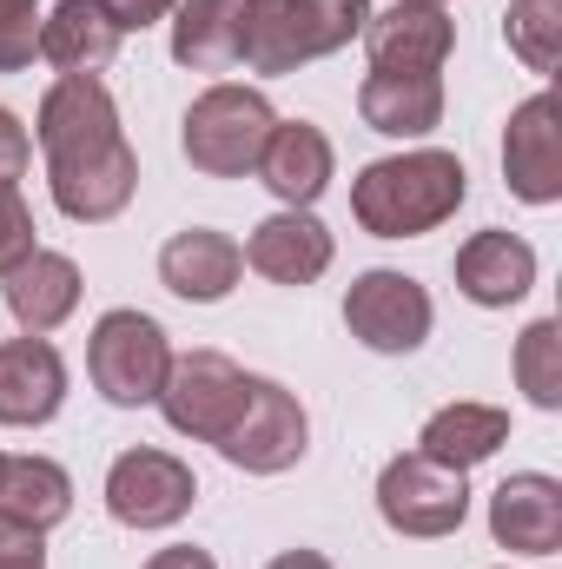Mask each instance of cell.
I'll use <instances>...</instances> for the list:
<instances>
[{"mask_svg": "<svg viewBox=\"0 0 562 569\" xmlns=\"http://www.w3.org/2000/svg\"><path fill=\"white\" fill-rule=\"evenodd\" d=\"M120 27L107 20L100 0H60L47 20H40V60H53L60 73H93L120 53Z\"/></svg>", "mask_w": 562, "mask_h": 569, "instance_id": "cell-22", "label": "cell"}, {"mask_svg": "<svg viewBox=\"0 0 562 569\" xmlns=\"http://www.w3.org/2000/svg\"><path fill=\"white\" fill-rule=\"evenodd\" d=\"M404 7H443V0H404Z\"/></svg>", "mask_w": 562, "mask_h": 569, "instance_id": "cell-34", "label": "cell"}, {"mask_svg": "<svg viewBox=\"0 0 562 569\" xmlns=\"http://www.w3.org/2000/svg\"><path fill=\"white\" fill-rule=\"evenodd\" d=\"M245 385H252V371H239L225 351H185V358H172V371L159 385V411L179 437L219 443L245 405Z\"/></svg>", "mask_w": 562, "mask_h": 569, "instance_id": "cell-7", "label": "cell"}, {"mask_svg": "<svg viewBox=\"0 0 562 569\" xmlns=\"http://www.w3.org/2000/svg\"><path fill=\"white\" fill-rule=\"evenodd\" d=\"M145 569H219V563H212L205 550H192V543H172V550H159Z\"/></svg>", "mask_w": 562, "mask_h": 569, "instance_id": "cell-32", "label": "cell"}, {"mask_svg": "<svg viewBox=\"0 0 562 569\" xmlns=\"http://www.w3.org/2000/svg\"><path fill=\"white\" fill-rule=\"evenodd\" d=\"M490 537L516 557H556L562 550V483L543 470H516L490 497Z\"/></svg>", "mask_w": 562, "mask_h": 569, "instance_id": "cell-13", "label": "cell"}, {"mask_svg": "<svg viewBox=\"0 0 562 569\" xmlns=\"http://www.w3.org/2000/svg\"><path fill=\"white\" fill-rule=\"evenodd\" d=\"M259 172L291 212H311L324 199V186H331V140L311 120H279L265 152H259Z\"/></svg>", "mask_w": 562, "mask_h": 569, "instance_id": "cell-21", "label": "cell"}, {"mask_svg": "<svg viewBox=\"0 0 562 569\" xmlns=\"http://www.w3.org/2000/svg\"><path fill=\"white\" fill-rule=\"evenodd\" d=\"M192 503H199V483L172 450L140 443V450H120L113 470H107V510L127 530H172Z\"/></svg>", "mask_w": 562, "mask_h": 569, "instance_id": "cell-10", "label": "cell"}, {"mask_svg": "<svg viewBox=\"0 0 562 569\" xmlns=\"http://www.w3.org/2000/svg\"><path fill=\"white\" fill-rule=\"evenodd\" d=\"M331 232L311 219V212H272L265 226H252V239H245V266L259 272V279L272 284H311L331 272Z\"/></svg>", "mask_w": 562, "mask_h": 569, "instance_id": "cell-17", "label": "cell"}, {"mask_svg": "<svg viewBox=\"0 0 562 569\" xmlns=\"http://www.w3.org/2000/svg\"><path fill=\"white\" fill-rule=\"evenodd\" d=\"M107 7V20L120 27V33H140V27H152V20H165L179 0H100Z\"/></svg>", "mask_w": 562, "mask_h": 569, "instance_id": "cell-31", "label": "cell"}, {"mask_svg": "<svg viewBox=\"0 0 562 569\" xmlns=\"http://www.w3.org/2000/svg\"><path fill=\"white\" fill-rule=\"evenodd\" d=\"M503 40L530 73H556L562 60V0H510Z\"/></svg>", "mask_w": 562, "mask_h": 569, "instance_id": "cell-25", "label": "cell"}, {"mask_svg": "<svg viewBox=\"0 0 562 569\" xmlns=\"http://www.w3.org/2000/svg\"><path fill=\"white\" fill-rule=\"evenodd\" d=\"M0 284H7V311H13V325H20L27 338L60 331V325L73 318V305H80V266H73L67 252H40V246H33Z\"/></svg>", "mask_w": 562, "mask_h": 569, "instance_id": "cell-19", "label": "cell"}, {"mask_svg": "<svg viewBox=\"0 0 562 569\" xmlns=\"http://www.w3.org/2000/svg\"><path fill=\"white\" fill-rule=\"evenodd\" d=\"M265 569H331V557H318V550H284V557H272Z\"/></svg>", "mask_w": 562, "mask_h": 569, "instance_id": "cell-33", "label": "cell"}, {"mask_svg": "<svg viewBox=\"0 0 562 569\" xmlns=\"http://www.w3.org/2000/svg\"><path fill=\"white\" fill-rule=\"evenodd\" d=\"M67 405V365L47 338H0V425H53Z\"/></svg>", "mask_w": 562, "mask_h": 569, "instance_id": "cell-12", "label": "cell"}, {"mask_svg": "<svg viewBox=\"0 0 562 569\" xmlns=\"http://www.w3.org/2000/svg\"><path fill=\"white\" fill-rule=\"evenodd\" d=\"M245 272V246L232 232H212V226H185L165 239L159 252V284L185 305H219Z\"/></svg>", "mask_w": 562, "mask_h": 569, "instance_id": "cell-15", "label": "cell"}, {"mask_svg": "<svg viewBox=\"0 0 562 569\" xmlns=\"http://www.w3.org/2000/svg\"><path fill=\"white\" fill-rule=\"evenodd\" d=\"M510 443V411L496 405H443L418 437V457L443 463V470H476L483 457H496Z\"/></svg>", "mask_w": 562, "mask_h": 569, "instance_id": "cell-23", "label": "cell"}, {"mask_svg": "<svg viewBox=\"0 0 562 569\" xmlns=\"http://www.w3.org/2000/svg\"><path fill=\"white\" fill-rule=\"evenodd\" d=\"M556 93H530L510 113L503 133V179L523 206H556L562 199V127H556Z\"/></svg>", "mask_w": 562, "mask_h": 569, "instance_id": "cell-11", "label": "cell"}, {"mask_svg": "<svg viewBox=\"0 0 562 569\" xmlns=\"http://www.w3.org/2000/svg\"><path fill=\"white\" fill-rule=\"evenodd\" d=\"M272 127H279V113H272V100L259 87L219 80V87H205L185 107L179 146H185L192 172H205V179H245V172H259V152L272 140Z\"/></svg>", "mask_w": 562, "mask_h": 569, "instance_id": "cell-4", "label": "cell"}, {"mask_svg": "<svg viewBox=\"0 0 562 569\" xmlns=\"http://www.w3.org/2000/svg\"><path fill=\"white\" fill-rule=\"evenodd\" d=\"M371 0H252L245 73H298L351 40H364Z\"/></svg>", "mask_w": 562, "mask_h": 569, "instance_id": "cell-3", "label": "cell"}, {"mask_svg": "<svg viewBox=\"0 0 562 569\" xmlns=\"http://www.w3.org/2000/svg\"><path fill=\"white\" fill-rule=\"evenodd\" d=\"M311 450V425H304V405L284 391L279 378H252L245 385V405L232 430L219 437V457L232 470H252V477H279L298 457Z\"/></svg>", "mask_w": 562, "mask_h": 569, "instance_id": "cell-6", "label": "cell"}, {"mask_svg": "<svg viewBox=\"0 0 562 569\" xmlns=\"http://www.w3.org/2000/svg\"><path fill=\"white\" fill-rule=\"evenodd\" d=\"M40 60V0H0V73Z\"/></svg>", "mask_w": 562, "mask_h": 569, "instance_id": "cell-27", "label": "cell"}, {"mask_svg": "<svg viewBox=\"0 0 562 569\" xmlns=\"http://www.w3.org/2000/svg\"><path fill=\"white\" fill-rule=\"evenodd\" d=\"M364 47H371V73H443L456 27L443 7H391L364 20Z\"/></svg>", "mask_w": 562, "mask_h": 569, "instance_id": "cell-14", "label": "cell"}, {"mask_svg": "<svg viewBox=\"0 0 562 569\" xmlns=\"http://www.w3.org/2000/svg\"><path fill=\"white\" fill-rule=\"evenodd\" d=\"M252 33V0H179L172 60L192 73H239Z\"/></svg>", "mask_w": 562, "mask_h": 569, "instance_id": "cell-16", "label": "cell"}, {"mask_svg": "<svg viewBox=\"0 0 562 569\" xmlns=\"http://www.w3.org/2000/svg\"><path fill=\"white\" fill-rule=\"evenodd\" d=\"M27 166H33V140H27V127L0 107V186H20Z\"/></svg>", "mask_w": 562, "mask_h": 569, "instance_id": "cell-30", "label": "cell"}, {"mask_svg": "<svg viewBox=\"0 0 562 569\" xmlns=\"http://www.w3.org/2000/svg\"><path fill=\"white\" fill-rule=\"evenodd\" d=\"M0 569H47V537L0 517Z\"/></svg>", "mask_w": 562, "mask_h": 569, "instance_id": "cell-29", "label": "cell"}, {"mask_svg": "<svg viewBox=\"0 0 562 569\" xmlns=\"http://www.w3.org/2000/svg\"><path fill=\"white\" fill-rule=\"evenodd\" d=\"M470 199V172L456 152H398V159H371L351 186V212L371 239H423L436 232L456 206Z\"/></svg>", "mask_w": 562, "mask_h": 569, "instance_id": "cell-2", "label": "cell"}, {"mask_svg": "<svg viewBox=\"0 0 562 569\" xmlns=\"http://www.w3.org/2000/svg\"><path fill=\"white\" fill-rule=\"evenodd\" d=\"M87 371H93V391L120 411H140L159 405V385L172 371V345L159 331V318L145 311H107L87 338Z\"/></svg>", "mask_w": 562, "mask_h": 569, "instance_id": "cell-5", "label": "cell"}, {"mask_svg": "<svg viewBox=\"0 0 562 569\" xmlns=\"http://www.w3.org/2000/svg\"><path fill=\"white\" fill-rule=\"evenodd\" d=\"M358 113L384 140H423L443 127V73H371L358 87Z\"/></svg>", "mask_w": 562, "mask_h": 569, "instance_id": "cell-20", "label": "cell"}, {"mask_svg": "<svg viewBox=\"0 0 562 569\" xmlns=\"http://www.w3.org/2000/svg\"><path fill=\"white\" fill-rule=\"evenodd\" d=\"M40 152L53 206L80 226H107L140 192V152L127 146L120 107L93 73H60L40 100Z\"/></svg>", "mask_w": 562, "mask_h": 569, "instance_id": "cell-1", "label": "cell"}, {"mask_svg": "<svg viewBox=\"0 0 562 569\" xmlns=\"http://www.w3.org/2000/svg\"><path fill=\"white\" fill-rule=\"evenodd\" d=\"M378 510L398 537H450L470 517V483L463 470H443L430 457H391L378 477Z\"/></svg>", "mask_w": 562, "mask_h": 569, "instance_id": "cell-9", "label": "cell"}, {"mask_svg": "<svg viewBox=\"0 0 562 569\" xmlns=\"http://www.w3.org/2000/svg\"><path fill=\"white\" fill-rule=\"evenodd\" d=\"M530 284H536V252H530V239L490 226V232H476V239L456 246V291H463L470 305L503 311V305H516Z\"/></svg>", "mask_w": 562, "mask_h": 569, "instance_id": "cell-18", "label": "cell"}, {"mask_svg": "<svg viewBox=\"0 0 562 569\" xmlns=\"http://www.w3.org/2000/svg\"><path fill=\"white\" fill-rule=\"evenodd\" d=\"M33 252V212L20 199V186H0V279Z\"/></svg>", "mask_w": 562, "mask_h": 569, "instance_id": "cell-28", "label": "cell"}, {"mask_svg": "<svg viewBox=\"0 0 562 569\" xmlns=\"http://www.w3.org/2000/svg\"><path fill=\"white\" fill-rule=\"evenodd\" d=\"M516 385L536 411H562V325L556 318H536L523 338H516Z\"/></svg>", "mask_w": 562, "mask_h": 569, "instance_id": "cell-26", "label": "cell"}, {"mask_svg": "<svg viewBox=\"0 0 562 569\" xmlns=\"http://www.w3.org/2000/svg\"><path fill=\"white\" fill-rule=\"evenodd\" d=\"M344 325H351V338L364 351L411 358L423 338H430V325H436V305H430V291L418 279L378 266V272L351 279V291H344Z\"/></svg>", "mask_w": 562, "mask_h": 569, "instance_id": "cell-8", "label": "cell"}, {"mask_svg": "<svg viewBox=\"0 0 562 569\" xmlns=\"http://www.w3.org/2000/svg\"><path fill=\"white\" fill-rule=\"evenodd\" d=\"M0 470H7V457H0Z\"/></svg>", "mask_w": 562, "mask_h": 569, "instance_id": "cell-35", "label": "cell"}, {"mask_svg": "<svg viewBox=\"0 0 562 569\" xmlns=\"http://www.w3.org/2000/svg\"><path fill=\"white\" fill-rule=\"evenodd\" d=\"M67 510H73V477L53 457H7V470H0V517H13V523L47 537L53 523H67Z\"/></svg>", "mask_w": 562, "mask_h": 569, "instance_id": "cell-24", "label": "cell"}]
</instances>
